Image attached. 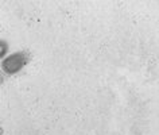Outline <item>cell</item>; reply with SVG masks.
<instances>
[{"label": "cell", "instance_id": "1", "mask_svg": "<svg viewBox=\"0 0 159 135\" xmlns=\"http://www.w3.org/2000/svg\"><path fill=\"white\" fill-rule=\"evenodd\" d=\"M29 61L30 55L27 51H14V53H8L0 61V69L6 76H15L25 69Z\"/></svg>", "mask_w": 159, "mask_h": 135}, {"label": "cell", "instance_id": "2", "mask_svg": "<svg viewBox=\"0 0 159 135\" xmlns=\"http://www.w3.org/2000/svg\"><path fill=\"white\" fill-rule=\"evenodd\" d=\"M10 53V45L4 39H0V61Z\"/></svg>", "mask_w": 159, "mask_h": 135}]
</instances>
